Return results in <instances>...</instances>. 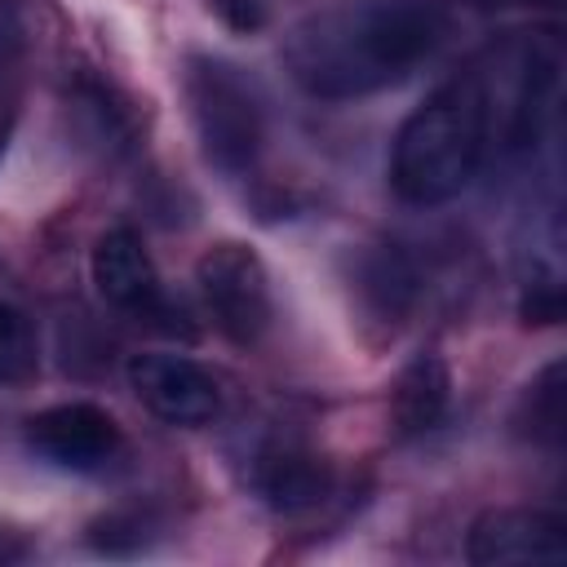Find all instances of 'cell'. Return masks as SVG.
Wrapping results in <instances>:
<instances>
[{
  "label": "cell",
  "instance_id": "obj_1",
  "mask_svg": "<svg viewBox=\"0 0 567 567\" xmlns=\"http://www.w3.org/2000/svg\"><path fill=\"white\" fill-rule=\"evenodd\" d=\"M505 44L474 58L465 71L443 80L399 128L390 151V186L408 204H443L461 195L487 151L496 128H505L509 142H532L545 89L554 80V62L536 53V44H523L514 84L505 89L501 71Z\"/></svg>",
  "mask_w": 567,
  "mask_h": 567
},
{
  "label": "cell",
  "instance_id": "obj_2",
  "mask_svg": "<svg viewBox=\"0 0 567 567\" xmlns=\"http://www.w3.org/2000/svg\"><path fill=\"white\" fill-rule=\"evenodd\" d=\"M443 0H346L310 13L284 58L310 97H363L412 75L447 40Z\"/></svg>",
  "mask_w": 567,
  "mask_h": 567
},
{
  "label": "cell",
  "instance_id": "obj_3",
  "mask_svg": "<svg viewBox=\"0 0 567 567\" xmlns=\"http://www.w3.org/2000/svg\"><path fill=\"white\" fill-rule=\"evenodd\" d=\"M182 84H186V102H190L204 159L230 177L248 173L266 142L261 102L248 89V80L213 53H190Z\"/></svg>",
  "mask_w": 567,
  "mask_h": 567
},
{
  "label": "cell",
  "instance_id": "obj_4",
  "mask_svg": "<svg viewBox=\"0 0 567 567\" xmlns=\"http://www.w3.org/2000/svg\"><path fill=\"white\" fill-rule=\"evenodd\" d=\"M195 284H199V297L221 337H230L235 346H257L266 337L270 284H266V266L252 248L230 244V239L208 248L195 266Z\"/></svg>",
  "mask_w": 567,
  "mask_h": 567
},
{
  "label": "cell",
  "instance_id": "obj_5",
  "mask_svg": "<svg viewBox=\"0 0 567 567\" xmlns=\"http://www.w3.org/2000/svg\"><path fill=\"white\" fill-rule=\"evenodd\" d=\"M128 385L146 412L168 425H204L217 416V381L186 354L146 350L128 359Z\"/></svg>",
  "mask_w": 567,
  "mask_h": 567
},
{
  "label": "cell",
  "instance_id": "obj_6",
  "mask_svg": "<svg viewBox=\"0 0 567 567\" xmlns=\"http://www.w3.org/2000/svg\"><path fill=\"white\" fill-rule=\"evenodd\" d=\"M465 558L478 567H509V563H563L567 558V527L558 514L501 505L474 518Z\"/></svg>",
  "mask_w": 567,
  "mask_h": 567
},
{
  "label": "cell",
  "instance_id": "obj_7",
  "mask_svg": "<svg viewBox=\"0 0 567 567\" xmlns=\"http://www.w3.org/2000/svg\"><path fill=\"white\" fill-rule=\"evenodd\" d=\"M27 443L62 470L93 474L120 456L124 434L93 403H58V408H44L40 416L27 421Z\"/></svg>",
  "mask_w": 567,
  "mask_h": 567
},
{
  "label": "cell",
  "instance_id": "obj_8",
  "mask_svg": "<svg viewBox=\"0 0 567 567\" xmlns=\"http://www.w3.org/2000/svg\"><path fill=\"white\" fill-rule=\"evenodd\" d=\"M93 284H97L102 301L124 310V315H137V319H168L173 315V306L159 288L155 261H151L146 244L137 239V230H128V226H111L97 235Z\"/></svg>",
  "mask_w": 567,
  "mask_h": 567
},
{
  "label": "cell",
  "instance_id": "obj_9",
  "mask_svg": "<svg viewBox=\"0 0 567 567\" xmlns=\"http://www.w3.org/2000/svg\"><path fill=\"white\" fill-rule=\"evenodd\" d=\"M452 403V377L447 363L434 350H421L403 363L394 394H390V421L399 439H421L430 430H439V421L447 416Z\"/></svg>",
  "mask_w": 567,
  "mask_h": 567
},
{
  "label": "cell",
  "instance_id": "obj_10",
  "mask_svg": "<svg viewBox=\"0 0 567 567\" xmlns=\"http://www.w3.org/2000/svg\"><path fill=\"white\" fill-rule=\"evenodd\" d=\"M257 487H261V496H266L275 509L297 514V509H310V505H319V501L328 496L332 470H328V461H319L315 452L284 443V447H270V452L257 461Z\"/></svg>",
  "mask_w": 567,
  "mask_h": 567
},
{
  "label": "cell",
  "instance_id": "obj_11",
  "mask_svg": "<svg viewBox=\"0 0 567 567\" xmlns=\"http://www.w3.org/2000/svg\"><path fill=\"white\" fill-rule=\"evenodd\" d=\"M514 430L540 447L563 443V359L545 363L527 381V390L518 394V408H514Z\"/></svg>",
  "mask_w": 567,
  "mask_h": 567
},
{
  "label": "cell",
  "instance_id": "obj_12",
  "mask_svg": "<svg viewBox=\"0 0 567 567\" xmlns=\"http://www.w3.org/2000/svg\"><path fill=\"white\" fill-rule=\"evenodd\" d=\"M363 292L381 315H403L408 301L416 297V275L394 248H381L363 261Z\"/></svg>",
  "mask_w": 567,
  "mask_h": 567
},
{
  "label": "cell",
  "instance_id": "obj_13",
  "mask_svg": "<svg viewBox=\"0 0 567 567\" xmlns=\"http://www.w3.org/2000/svg\"><path fill=\"white\" fill-rule=\"evenodd\" d=\"M35 372V332L22 310L0 301V385L27 381Z\"/></svg>",
  "mask_w": 567,
  "mask_h": 567
},
{
  "label": "cell",
  "instance_id": "obj_14",
  "mask_svg": "<svg viewBox=\"0 0 567 567\" xmlns=\"http://www.w3.org/2000/svg\"><path fill=\"white\" fill-rule=\"evenodd\" d=\"M558 315H563V292H558V284H554V279L532 284V292L523 297V319H527V323H558Z\"/></svg>",
  "mask_w": 567,
  "mask_h": 567
},
{
  "label": "cell",
  "instance_id": "obj_15",
  "mask_svg": "<svg viewBox=\"0 0 567 567\" xmlns=\"http://www.w3.org/2000/svg\"><path fill=\"white\" fill-rule=\"evenodd\" d=\"M13 49H18V27H13V18H9V9H0V71L9 66V58H13Z\"/></svg>",
  "mask_w": 567,
  "mask_h": 567
},
{
  "label": "cell",
  "instance_id": "obj_16",
  "mask_svg": "<svg viewBox=\"0 0 567 567\" xmlns=\"http://www.w3.org/2000/svg\"><path fill=\"white\" fill-rule=\"evenodd\" d=\"M0 151H4V124H0Z\"/></svg>",
  "mask_w": 567,
  "mask_h": 567
},
{
  "label": "cell",
  "instance_id": "obj_17",
  "mask_svg": "<svg viewBox=\"0 0 567 567\" xmlns=\"http://www.w3.org/2000/svg\"><path fill=\"white\" fill-rule=\"evenodd\" d=\"M478 4H492V0H478Z\"/></svg>",
  "mask_w": 567,
  "mask_h": 567
}]
</instances>
